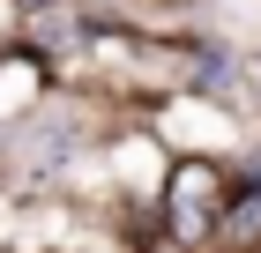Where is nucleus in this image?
<instances>
[{"mask_svg":"<svg viewBox=\"0 0 261 253\" xmlns=\"http://www.w3.org/2000/svg\"><path fill=\"white\" fill-rule=\"evenodd\" d=\"M217 216H224V172L209 156H179L172 179H164V231L179 246H201L217 231Z\"/></svg>","mask_w":261,"mask_h":253,"instance_id":"1","label":"nucleus"}]
</instances>
